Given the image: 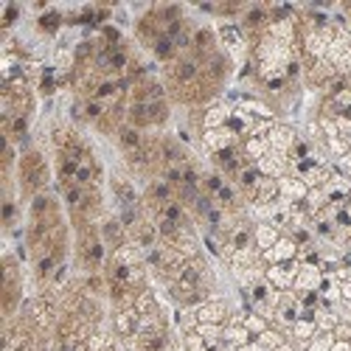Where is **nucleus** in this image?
Returning a JSON list of instances; mask_svg holds the SVG:
<instances>
[{
  "label": "nucleus",
  "mask_w": 351,
  "mask_h": 351,
  "mask_svg": "<svg viewBox=\"0 0 351 351\" xmlns=\"http://www.w3.org/2000/svg\"><path fill=\"white\" fill-rule=\"evenodd\" d=\"M138 324H141V315L135 312V306L115 312V317H112V329H115V335H119L121 340L138 335Z\"/></svg>",
  "instance_id": "9b49d317"
},
{
  "label": "nucleus",
  "mask_w": 351,
  "mask_h": 351,
  "mask_svg": "<svg viewBox=\"0 0 351 351\" xmlns=\"http://www.w3.org/2000/svg\"><path fill=\"white\" fill-rule=\"evenodd\" d=\"M17 171H20V191L23 197H37L45 191L48 186V163L45 158L37 152V149H25L20 163H17Z\"/></svg>",
  "instance_id": "f257e3e1"
},
{
  "label": "nucleus",
  "mask_w": 351,
  "mask_h": 351,
  "mask_svg": "<svg viewBox=\"0 0 351 351\" xmlns=\"http://www.w3.org/2000/svg\"><path fill=\"white\" fill-rule=\"evenodd\" d=\"M332 337L343 340V343H351V320H340V324L332 329Z\"/></svg>",
  "instance_id": "c85d7f7f"
},
{
  "label": "nucleus",
  "mask_w": 351,
  "mask_h": 351,
  "mask_svg": "<svg viewBox=\"0 0 351 351\" xmlns=\"http://www.w3.org/2000/svg\"><path fill=\"white\" fill-rule=\"evenodd\" d=\"M315 335H317V326H315V320H312V317H298V320H295V326H292V337H295L301 346H306Z\"/></svg>",
  "instance_id": "a211bd4d"
},
{
  "label": "nucleus",
  "mask_w": 351,
  "mask_h": 351,
  "mask_svg": "<svg viewBox=\"0 0 351 351\" xmlns=\"http://www.w3.org/2000/svg\"><path fill=\"white\" fill-rule=\"evenodd\" d=\"M250 332L245 329V326H222V340L225 343H230L233 348H242V346H247L250 343Z\"/></svg>",
  "instance_id": "aec40b11"
},
{
  "label": "nucleus",
  "mask_w": 351,
  "mask_h": 351,
  "mask_svg": "<svg viewBox=\"0 0 351 351\" xmlns=\"http://www.w3.org/2000/svg\"><path fill=\"white\" fill-rule=\"evenodd\" d=\"M37 25H40L43 34H56V32L62 28V17H60V12H45V14L37 20Z\"/></svg>",
  "instance_id": "b1692460"
},
{
  "label": "nucleus",
  "mask_w": 351,
  "mask_h": 351,
  "mask_svg": "<svg viewBox=\"0 0 351 351\" xmlns=\"http://www.w3.org/2000/svg\"><path fill=\"white\" fill-rule=\"evenodd\" d=\"M281 237H284V233H281L276 225H270V222H258V225L253 228V245H256L261 253L270 250Z\"/></svg>",
  "instance_id": "f8f14e48"
},
{
  "label": "nucleus",
  "mask_w": 351,
  "mask_h": 351,
  "mask_svg": "<svg viewBox=\"0 0 351 351\" xmlns=\"http://www.w3.org/2000/svg\"><path fill=\"white\" fill-rule=\"evenodd\" d=\"M295 143H298V135H295V130L287 127V124H276L270 130V135H267L270 152H278V155H287V158H289V152H292V146H295Z\"/></svg>",
  "instance_id": "423d86ee"
},
{
  "label": "nucleus",
  "mask_w": 351,
  "mask_h": 351,
  "mask_svg": "<svg viewBox=\"0 0 351 351\" xmlns=\"http://www.w3.org/2000/svg\"><path fill=\"white\" fill-rule=\"evenodd\" d=\"M256 169H258L261 178L281 180V178H287V174H289V158L287 155H278V152H267L265 158L256 163Z\"/></svg>",
  "instance_id": "6e6552de"
},
{
  "label": "nucleus",
  "mask_w": 351,
  "mask_h": 351,
  "mask_svg": "<svg viewBox=\"0 0 351 351\" xmlns=\"http://www.w3.org/2000/svg\"><path fill=\"white\" fill-rule=\"evenodd\" d=\"M183 340H186V348H189V351H214V348H211L206 340H202L197 332H189V335H183Z\"/></svg>",
  "instance_id": "cd10ccee"
},
{
  "label": "nucleus",
  "mask_w": 351,
  "mask_h": 351,
  "mask_svg": "<svg viewBox=\"0 0 351 351\" xmlns=\"http://www.w3.org/2000/svg\"><path fill=\"white\" fill-rule=\"evenodd\" d=\"M326 149H329V155L332 158H346L348 152H351V146H348V141L346 138H340V135H335V138H326Z\"/></svg>",
  "instance_id": "a878e982"
},
{
  "label": "nucleus",
  "mask_w": 351,
  "mask_h": 351,
  "mask_svg": "<svg viewBox=\"0 0 351 351\" xmlns=\"http://www.w3.org/2000/svg\"><path fill=\"white\" fill-rule=\"evenodd\" d=\"M101 242H104V247L112 253V250H119L121 245H127L130 239H127V228L121 225V219L119 217H107L104 222H101Z\"/></svg>",
  "instance_id": "0eeeda50"
},
{
  "label": "nucleus",
  "mask_w": 351,
  "mask_h": 351,
  "mask_svg": "<svg viewBox=\"0 0 351 351\" xmlns=\"http://www.w3.org/2000/svg\"><path fill=\"white\" fill-rule=\"evenodd\" d=\"M12 219H14V202L6 199V202H3V222H6V228L12 225Z\"/></svg>",
  "instance_id": "7c9ffc66"
},
{
  "label": "nucleus",
  "mask_w": 351,
  "mask_h": 351,
  "mask_svg": "<svg viewBox=\"0 0 351 351\" xmlns=\"http://www.w3.org/2000/svg\"><path fill=\"white\" fill-rule=\"evenodd\" d=\"M324 270L320 265H301L298 276H295V284H292V292L301 298V295H309V292H317L320 284H324Z\"/></svg>",
  "instance_id": "7ed1b4c3"
},
{
  "label": "nucleus",
  "mask_w": 351,
  "mask_h": 351,
  "mask_svg": "<svg viewBox=\"0 0 351 351\" xmlns=\"http://www.w3.org/2000/svg\"><path fill=\"white\" fill-rule=\"evenodd\" d=\"M14 17H17V6H9L6 9V17H3V28H9L14 23Z\"/></svg>",
  "instance_id": "2f4dec72"
},
{
  "label": "nucleus",
  "mask_w": 351,
  "mask_h": 351,
  "mask_svg": "<svg viewBox=\"0 0 351 351\" xmlns=\"http://www.w3.org/2000/svg\"><path fill=\"white\" fill-rule=\"evenodd\" d=\"M276 351H295V348H292V343H281Z\"/></svg>",
  "instance_id": "72a5a7b5"
},
{
  "label": "nucleus",
  "mask_w": 351,
  "mask_h": 351,
  "mask_svg": "<svg viewBox=\"0 0 351 351\" xmlns=\"http://www.w3.org/2000/svg\"><path fill=\"white\" fill-rule=\"evenodd\" d=\"M194 332H197L202 340H206L211 348H217V346L222 343V326H217V324H199Z\"/></svg>",
  "instance_id": "5701e85b"
},
{
  "label": "nucleus",
  "mask_w": 351,
  "mask_h": 351,
  "mask_svg": "<svg viewBox=\"0 0 351 351\" xmlns=\"http://www.w3.org/2000/svg\"><path fill=\"white\" fill-rule=\"evenodd\" d=\"M152 53H155V60H160V62H174L178 60V45H174V40H169L166 34L152 45Z\"/></svg>",
  "instance_id": "f3484780"
},
{
  "label": "nucleus",
  "mask_w": 351,
  "mask_h": 351,
  "mask_svg": "<svg viewBox=\"0 0 351 351\" xmlns=\"http://www.w3.org/2000/svg\"><path fill=\"white\" fill-rule=\"evenodd\" d=\"M242 149H245V155H247L250 163H258L261 158L270 152V146H267V138H245L242 141Z\"/></svg>",
  "instance_id": "dca6fc26"
},
{
  "label": "nucleus",
  "mask_w": 351,
  "mask_h": 351,
  "mask_svg": "<svg viewBox=\"0 0 351 351\" xmlns=\"http://www.w3.org/2000/svg\"><path fill=\"white\" fill-rule=\"evenodd\" d=\"M256 343L261 346V351H276L281 343H287V337H284V332H278V329H267V332H261V335L256 337Z\"/></svg>",
  "instance_id": "412c9836"
},
{
  "label": "nucleus",
  "mask_w": 351,
  "mask_h": 351,
  "mask_svg": "<svg viewBox=\"0 0 351 351\" xmlns=\"http://www.w3.org/2000/svg\"><path fill=\"white\" fill-rule=\"evenodd\" d=\"M112 194H115V199L121 202V208L124 206H138V202H141L135 186L127 178H112Z\"/></svg>",
  "instance_id": "4468645a"
},
{
  "label": "nucleus",
  "mask_w": 351,
  "mask_h": 351,
  "mask_svg": "<svg viewBox=\"0 0 351 351\" xmlns=\"http://www.w3.org/2000/svg\"><path fill=\"white\" fill-rule=\"evenodd\" d=\"M242 143V138L233 132L230 127H219V130H206L202 132V146L211 152V155H219L225 149H230V146Z\"/></svg>",
  "instance_id": "f03ea898"
},
{
  "label": "nucleus",
  "mask_w": 351,
  "mask_h": 351,
  "mask_svg": "<svg viewBox=\"0 0 351 351\" xmlns=\"http://www.w3.org/2000/svg\"><path fill=\"white\" fill-rule=\"evenodd\" d=\"M278 189H281V197L278 199H284L287 206H298V202H304L306 194H309L306 183L301 178H295V174H287V178H281L278 180Z\"/></svg>",
  "instance_id": "1a4fd4ad"
},
{
  "label": "nucleus",
  "mask_w": 351,
  "mask_h": 351,
  "mask_svg": "<svg viewBox=\"0 0 351 351\" xmlns=\"http://www.w3.org/2000/svg\"><path fill=\"white\" fill-rule=\"evenodd\" d=\"M298 270H301V261L295 258V261H287V265H273V267H267L265 278H267L276 289L287 292V289H292V284H295Z\"/></svg>",
  "instance_id": "20e7f679"
},
{
  "label": "nucleus",
  "mask_w": 351,
  "mask_h": 351,
  "mask_svg": "<svg viewBox=\"0 0 351 351\" xmlns=\"http://www.w3.org/2000/svg\"><path fill=\"white\" fill-rule=\"evenodd\" d=\"M169 121V101L160 99V101H149V124L152 127H163Z\"/></svg>",
  "instance_id": "4be33fe9"
},
{
  "label": "nucleus",
  "mask_w": 351,
  "mask_h": 351,
  "mask_svg": "<svg viewBox=\"0 0 351 351\" xmlns=\"http://www.w3.org/2000/svg\"><path fill=\"white\" fill-rule=\"evenodd\" d=\"M335 169H337V171H343V174H346V178H351V152H348L346 158H340Z\"/></svg>",
  "instance_id": "c756f323"
},
{
  "label": "nucleus",
  "mask_w": 351,
  "mask_h": 351,
  "mask_svg": "<svg viewBox=\"0 0 351 351\" xmlns=\"http://www.w3.org/2000/svg\"><path fill=\"white\" fill-rule=\"evenodd\" d=\"M295 258H298V245L292 242L289 237H281L270 250L261 253V261H265L267 267H273V265H287V261H295Z\"/></svg>",
  "instance_id": "39448f33"
},
{
  "label": "nucleus",
  "mask_w": 351,
  "mask_h": 351,
  "mask_svg": "<svg viewBox=\"0 0 351 351\" xmlns=\"http://www.w3.org/2000/svg\"><path fill=\"white\" fill-rule=\"evenodd\" d=\"M332 343H335V337H332V335L317 332V335L306 343V351H332Z\"/></svg>",
  "instance_id": "bb28decb"
},
{
  "label": "nucleus",
  "mask_w": 351,
  "mask_h": 351,
  "mask_svg": "<svg viewBox=\"0 0 351 351\" xmlns=\"http://www.w3.org/2000/svg\"><path fill=\"white\" fill-rule=\"evenodd\" d=\"M230 112H233V110H228L225 104H211V107H206V110H202V132H206V130L228 127Z\"/></svg>",
  "instance_id": "ddd939ff"
},
{
  "label": "nucleus",
  "mask_w": 351,
  "mask_h": 351,
  "mask_svg": "<svg viewBox=\"0 0 351 351\" xmlns=\"http://www.w3.org/2000/svg\"><path fill=\"white\" fill-rule=\"evenodd\" d=\"M332 351H351V343H343V340H335V343H332Z\"/></svg>",
  "instance_id": "473e14b6"
},
{
  "label": "nucleus",
  "mask_w": 351,
  "mask_h": 351,
  "mask_svg": "<svg viewBox=\"0 0 351 351\" xmlns=\"http://www.w3.org/2000/svg\"><path fill=\"white\" fill-rule=\"evenodd\" d=\"M115 138H119V146H121L124 155H127V152H138L141 146H143V132L135 130V127H130V124H124Z\"/></svg>",
  "instance_id": "2eb2a0df"
},
{
  "label": "nucleus",
  "mask_w": 351,
  "mask_h": 351,
  "mask_svg": "<svg viewBox=\"0 0 351 351\" xmlns=\"http://www.w3.org/2000/svg\"><path fill=\"white\" fill-rule=\"evenodd\" d=\"M245 329H247L253 337H258L261 332H267V329H270V320H265V317L256 315V312H247V317H245Z\"/></svg>",
  "instance_id": "393cba45"
},
{
  "label": "nucleus",
  "mask_w": 351,
  "mask_h": 351,
  "mask_svg": "<svg viewBox=\"0 0 351 351\" xmlns=\"http://www.w3.org/2000/svg\"><path fill=\"white\" fill-rule=\"evenodd\" d=\"M160 309V304H158V298H155V292L146 287V289H141L138 292V298H135V312L138 315H152V312H158Z\"/></svg>",
  "instance_id": "6ab92c4d"
},
{
  "label": "nucleus",
  "mask_w": 351,
  "mask_h": 351,
  "mask_svg": "<svg viewBox=\"0 0 351 351\" xmlns=\"http://www.w3.org/2000/svg\"><path fill=\"white\" fill-rule=\"evenodd\" d=\"M197 320L199 324H217V326H225L228 324V304L222 298H211L206 304L197 306Z\"/></svg>",
  "instance_id": "9d476101"
}]
</instances>
